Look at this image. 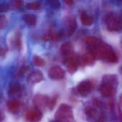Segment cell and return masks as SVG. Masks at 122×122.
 Wrapping results in <instances>:
<instances>
[{"mask_svg":"<svg viewBox=\"0 0 122 122\" xmlns=\"http://www.w3.org/2000/svg\"><path fill=\"white\" fill-rule=\"evenodd\" d=\"M119 85V79L116 74H106L103 76L100 85V92L105 97L114 96Z\"/></svg>","mask_w":122,"mask_h":122,"instance_id":"1","label":"cell"},{"mask_svg":"<svg viewBox=\"0 0 122 122\" xmlns=\"http://www.w3.org/2000/svg\"><path fill=\"white\" fill-rule=\"evenodd\" d=\"M54 117L57 122H74V116L72 107L69 104H61L57 109Z\"/></svg>","mask_w":122,"mask_h":122,"instance_id":"2","label":"cell"},{"mask_svg":"<svg viewBox=\"0 0 122 122\" xmlns=\"http://www.w3.org/2000/svg\"><path fill=\"white\" fill-rule=\"evenodd\" d=\"M107 28L111 31H119L122 29L120 17L114 13H110L106 18Z\"/></svg>","mask_w":122,"mask_h":122,"instance_id":"3","label":"cell"},{"mask_svg":"<svg viewBox=\"0 0 122 122\" xmlns=\"http://www.w3.org/2000/svg\"><path fill=\"white\" fill-rule=\"evenodd\" d=\"M93 89H94L93 84L89 80H84V81H81L76 87L77 92L81 97H84L89 95L92 93Z\"/></svg>","mask_w":122,"mask_h":122,"instance_id":"4","label":"cell"},{"mask_svg":"<svg viewBox=\"0 0 122 122\" xmlns=\"http://www.w3.org/2000/svg\"><path fill=\"white\" fill-rule=\"evenodd\" d=\"M42 118V112L36 108L29 109L25 114V119L28 122H39Z\"/></svg>","mask_w":122,"mask_h":122,"instance_id":"5","label":"cell"},{"mask_svg":"<svg viewBox=\"0 0 122 122\" xmlns=\"http://www.w3.org/2000/svg\"><path fill=\"white\" fill-rule=\"evenodd\" d=\"M48 100L49 97L44 94H36L34 97L33 102L36 108L42 112L47 108Z\"/></svg>","mask_w":122,"mask_h":122,"instance_id":"6","label":"cell"},{"mask_svg":"<svg viewBox=\"0 0 122 122\" xmlns=\"http://www.w3.org/2000/svg\"><path fill=\"white\" fill-rule=\"evenodd\" d=\"M49 76L51 79L53 80H60L64 78L65 76V71L64 70L59 66H54L50 68L49 70Z\"/></svg>","mask_w":122,"mask_h":122,"instance_id":"7","label":"cell"},{"mask_svg":"<svg viewBox=\"0 0 122 122\" xmlns=\"http://www.w3.org/2000/svg\"><path fill=\"white\" fill-rule=\"evenodd\" d=\"M44 79V75L39 70L32 71L27 77V81L29 84H37Z\"/></svg>","mask_w":122,"mask_h":122,"instance_id":"8","label":"cell"},{"mask_svg":"<svg viewBox=\"0 0 122 122\" xmlns=\"http://www.w3.org/2000/svg\"><path fill=\"white\" fill-rule=\"evenodd\" d=\"M22 108V104L19 101L13 100L7 103V109L11 114H17Z\"/></svg>","mask_w":122,"mask_h":122,"instance_id":"9","label":"cell"},{"mask_svg":"<svg viewBox=\"0 0 122 122\" xmlns=\"http://www.w3.org/2000/svg\"><path fill=\"white\" fill-rule=\"evenodd\" d=\"M67 26H68V30H67L68 36H71L74 32L75 29L76 28L77 26L76 19L74 16H69L67 19Z\"/></svg>","mask_w":122,"mask_h":122,"instance_id":"10","label":"cell"},{"mask_svg":"<svg viewBox=\"0 0 122 122\" xmlns=\"http://www.w3.org/2000/svg\"><path fill=\"white\" fill-rule=\"evenodd\" d=\"M22 86L17 82H14L10 84L9 88V94L11 96L17 95L22 92Z\"/></svg>","mask_w":122,"mask_h":122,"instance_id":"11","label":"cell"},{"mask_svg":"<svg viewBox=\"0 0 122 122\" xmlns=\"http://www.w3.org/2000/svg\"><path fill=\"white\" fill-rule=\"evenodd\" d=\"M78 60L76 59V58H74V56H71L69 61H68V64H67V69L68 71L70 73H74L77 70V67H78Z\"/></svg>","mask_w":122,"mask_h":122,"instance_id":"12","label":"cell"},{"mask_svg":"<svg viewBox=\"0 0 122 122\" xmlns=\"http://www.w3.org/2000/svg\"><path fill=\"white\" fill-rule=\"evenodd\" d=\"M104 60L109 63L117 64L119 61V58H118V56L117 55V54L115 53V51L113 49H111L108 52V54H107V56H105Z\"/></svg>","mask_w":122,"mask_h":122,"instance_id":"13","label":"cell"},{"mask_svg":"<svg viewBox=\"0 0 122 122\" xmlns=\"http://www.w3.org/2000/svg\"><path fill=\"white\" fill-rule=\"evenodd\" d=\"M80 21L81 22V24L86 26H89L93 24L94 23V19L92 16H89L88 14H86L85 12H83L81 16H80Z\"/></svg>","mask_w":122,"mask_h":122,"instance_id":"14","label":"cell"},{"mask_svg":"<svg viewBox=\"0 0 122 122\" xmlns=\"http://www.w3.org/2000/svg\"><path fill=\"white\" fill-rule=\"evenodd\" d=\"M61 53L64 56H70L73 52V46L69 43H64L61 45L60 49Z\"/></svg>","mask_w":122,"mask_h":122,"instance_id":"15","label":"cell"},{"mask_svg":"<svg viewBox=\"0 0 122 122\" xmlns=\"http://www.w3.org/2000/svg\"><path fill=\"white\" fill-rule=\"evenodd\" d=\"M23 19L25 21V23L29 25V26H34L36 24V21H37V17L36 15L32 14H27L24 15L23 16Z\"/></svg>","mask_w":122,"mask_h":122,"instance_id":"16","label":"cell"},{"mask_svg":"<svg viewBox=\"0 0 122 122\" xmlns=\"http://www.w3.org/2000/svg\"><path fill=\"white\" fill-rule=\"evenodd\" d=\"M61 36V34L59 33L49 32L44 35L43 39L44 41H58L59 39H60Z\"/></svg>","mask_w":122,"mask_h":122,"instance_id":"17","label":"cell"},{"mask_svg":"<svg viewBox=\"0 0 122 122\" xmlns=\"http://www.w3.org/2000/svg\"><path fill=\"white\" fill-rule=\"evenodd\" d=\"M95 56L93 54V53L92 51H89L88 53H86L82 58V61L83 62L86 64V65H93L94 61H95Z\"/></svg>","mask_w":122,"mask_h":122,"instance_id":"18","label":"cell"},{"mask_svg":"<svg viewBox=\"0 0 122 122\" xmlns=\"http://www.w3.org/2000/svg\"><path fill=\"white\" fill-rule=\"evenodd\" d=\"M85 112H86V116L90 119L97 118V114H98V111L96 109V108L94 107H92V106H88L86 108Z\"/></svg>","mask_w":122,"mask_h":122,"instance_id":"19","label":"cell"},{"mask_svg":"<svg viewBox=\"0 0 122 122\" xmlns=\"http://www.w3.org/2000/svg\"><path fill=\"white\" fill-rule=\"evenodd\" d=\"M58 99H59V95L58 94H56V95L53 96L51 98L49 97L48 104H47V108L49 109L50 110H52L54 108L55 105L56 104Z\"/></svg>","mask_w":122,"mask_h":122,"instance_id":"20","label":"cell"},{"mask_svg":"<svg viewBox=\"0 0 122 122\" xmlns=\"http://www.w3.org/2000/svg\"><path fill=\"white\" fill-rule=\"evenodd\" d=\"M33 61L34 64L38 67H43L45 65V61L39 56H34L33 58Z\"/></svg>","mask_w":122,"mask_h":122,"instance_id":"21","label":"cell"},{"mask_svg":"<svg viewBox=\"0 0 122 122\" xmlns=\"http://www.w3.org/2000/svg\"><path fill=\"white\" fill-rule=\"evenodd\" d=\"M26 7L29 10H38L41 8V4L39 1H34L27 4Z\"/></svg>","mask_w":122,"mask_h":122,"instance_id":"22","label":"cell"},{"mask_svg":"<svg viewBox=\"0 0 122 122\" xmlns=\"http://www.w3.org/2000/svg\"><path fill=\"white\" fill-rule=\"evenodd\" d=\"M11 6H12V8L14 9H21L24 6V1L23 0H12Z\"/></svg>","mask_w":122,"mask_h":122,"instance_id":"23","label":"cell"},{"mask_svg":"<svg viewBox=\"0 0 122 122\" xmlns=\"http://www.w3.org/2000/svg\"><path fill=\"white\" fill-rule=\"evenodd\" d=\"M47 3L54 9H59L61 6L59 0H47Z\"/></svg>","mask_w":122,"mask_h":122,"instance_id":"24","label":"cell"},{"mask_svg":"<svg viewBox=\"0 0 122 122\" xmlns=\"http://www.w3.org/2000/svg\"><path fill=\"white\" fill-rule=\"evenodd\" d=\"M8 24V20L4 15H0V29H4Z\"/></svg>","mask_w":122,"mask_h":122,"instance_id":"25","label":"cell"},{"mask_svg":"<svg viewBox=\"0 0 122 122\" xmlns=\"http://www.w3.org/2000/svg\"><path fill=\"white\" fill-rule=\"evenodd\" d=\"M86 42L87 44L93 46V45H95L97 44V38H95L94 36H89L86 39Z\"/></svg>","mask_w":122,"mask_h":122,"instance_id":"26","label":"cell"},{"mask_svg":"<svg viewBox=\"0 0 122 122\" xmlns=\"http://www.w3.org/2000/svg\"><path fill=\"white\" fill-rule=\"evenodd\" d=\"M14 45L18 49H20L21 48V39L20 35H17L15 37V39H14Z\"/></svg>","mask_w":122,"mask_h":122,"instance_id":"27","label":"cell"},{"mask_svg":"<svg viewBox=\"0 0 122 122\" xmlns=\"http://www.w3.org/2000/svg\"><path fill=\"white\" fill-rule=\"evenodd\" d=\"M27 70H28V67H27V66H22V67L19 69V73H18L19 76H22L23 74H24L26 72Z\"/></svg>","mask_w":122,"mask_h":122,"instance_id":"28","label":"cell"},{"mask_svg":"<svg viewBox=\"0 0 122 122\" xmlns=\"http://www.w3.org/2000/svg\"><path fill=\"white\" fill-rule=\"evenodd\" d=\"M9 9V5L3 4L0 5V12H6Z\"/></svg>","mask_w":122,"mask_h":122,"instance_id":"29","label":"cell"},{"mask_svg":"<svg viewBox=\"0 0 122 122\" xmlns=\"http://www.w3.org/2000/svg\"><path fill=\"white\" fill-rule=\"evenodd\" d=\"M6 53V50L4 47L0 46V56H4Z\"/></svg>","mask_w":122,"mask_h":122,"instance_id":"30","label":"cell"},{"mask_svg":"<svg viewBox=\"0 0 122 122\" xmlns=\"http://www.w3.org/2000/svg\"><path fill=\"white\" fill-rule=\"evenodd\" d=\"M63 1L66 4H67L69 6H71L74 3V0H63Z\"/></svg>","mask_w":122,"mask_h":122,"instance_id":"31","label":"cell"},{"mask_svg":"<svg viewBox=\"0 0 122 122\" xmlns=\"http://www.w3.org/2000/svg\"><path fill=\"white\" fill-rule=\"evenodd\" d=\"M5 118V115L4 114V112H2L1 111H0V122H2L4 121Z\"/></svg>","mask_w":122,"mask_h":122,"instance_id":"32","label":"cell"},{"mask_svg":"<svg viewBox=\"0 0 122 122\" xmlns=\"http://www.w3.org/2000/svg\"><path fill=\"white\" fill-rule=\"evenodd\" d=\"M56 122V121H55V122Z\"/></svg>","mask_w":122,"mask_h":122,"instance_id":"33","label":"cell"}]
</instances>
